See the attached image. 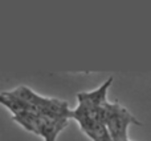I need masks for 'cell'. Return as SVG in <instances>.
<instances>
[{
  "label": "cell",
  "instance_id": "1",
  "mask_svg": "<svg viewBox=\"0 0 151 141\" xmlns=\"http://www.w3.org/2000/svg\"><path fill=\"white\" fill-rule=\"evenodd\" d=\"M102 121L106 125L110 136L114 139V141H125L127 140V131L131 124L134 125H142V123L138 118L134 117V115L121 105L118 101L109 102L107 101L101 108Z\"/></svg>",
  "mask_w": 151,
  "mask_h": 141
},
{
  "label": "cell",
  "instance_id": "2",
  "mask_svg": "<svg viewBox=\"0 0 151 141\" xmlns=\"http://www.w3.org/2000/svg\"><path fill=\"white\" fill-rule=\"evenodd\" d=\"M113 80H114V77L110 76L98 88L93 89V91H88V92H78L77 96H76L77 97V102L89 105V107H93V108H102L107 102V91L111 86Z\"/></svg>",
  "mask_w": 151,
  "mask_h": 141
},
{
  "label": "cell",
  "instance_id": "3",
  "mask_svg": "<svg viewBox=\"0 0 151 141\" xmlns=\"http://www.w3.org/2000/svg\"><path fill=\"white\" fill-rule=\"evenodd\" d=\"M69 118H52L42 116L39 136L44 141H57V137L68 126Z\"/></svg>",
  "mask_w": 151,
  "mask_h": 141
},
{
  "label": "cell",
  "instance_id": "4",
  "mask_svg": "<svg viewBox=\"0 0 151 141\" xmlns=\"http://www.w3.org/2000/svg\"><path fill=\"white\" fill-rule=\"evenodd\" d=\"M0 101L5 108L9 109V112L12 113V116L20 115L24 112H36L39 113L33 107L25 102L24 100H21L20 97H17L12 91H4L0 94Z\"/></svg>",
  "mask_w": 151,
  "mask_h": 141
},
{
  "label": "cell",
  "instance_id": "5",
  "mask_svg": "<svg viewBox=\"0 0 151 141\" xmlns=\"http://www.w3.org/2000/svg\"><path fill=\"white\" fill-rule=\"evenodd\" d=\"M41 118H42V115L36 113V112H24V113H20V115L12 116L13 121H16L25 131L31 132V133L36 134V136H39Z\"/></svg>",
  "mask_w": 151,
  "mask_h": 141
},
{
  "label": "cell",
  "instance_id": "6",
  "mask_svg": "<svg viewBox=\"0 0 151 141\" xmlns=\"http://www.w3.org/2000/svg\"><path fill=\"white\" fill-rule=\"evenodd\" d=\"M125 141H133V140H129V139H127V140H125Z\"/></svg>",
  "mask_w": 151,
  "mask_h": 141
}]
</instances>
